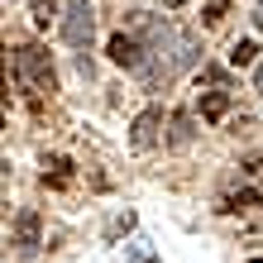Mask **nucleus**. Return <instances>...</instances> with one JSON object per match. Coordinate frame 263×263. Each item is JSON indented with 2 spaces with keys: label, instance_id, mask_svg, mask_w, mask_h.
Masks as SVG:
<instances>
[{
  "label": "nucleus",
  "instance_id": "f257e3e1",
  "mask_svg": "<svg viewBox=\"0 0 263 263\" xmlns=\"http://www.w3.org/2000/svg\"><path fill=\"white\" fill-rule=\"evenodd\" d=\"M14 72H20V82L29 91V105L39 110V91H53V63H48V53H43L39 43H20V48H14Z\"/></svg>",
  "mask_w": 263,
  "mask_h": 263
},
{
  "label": "nucleus",
  "instance_id": "f03ea898",
  "mask_svg": "<svg viewBox=\"0 0 263 263\" xmlns=\"http://www.w3.org/2000/svg\"><path fill=\"white\" fill-rule=\"evenodd\" d=\"M91 34H96V10H91V0H67V10H63V39H67V48H86Z\"/></svg>",
  "mask_w": 263,
  "mask_h": 263
},
{
  "label": "nucleus",
  "instance_id": "7ed1b4c3",
  "mask_svg": "<svg viewBox=\"0 0 263 263\" xmlns=\"http://www.w3.org/2000/svg\"><path fill=\"white\" fill-rule=\"evenodd\" d=\"M105 53H110V63H115V67H129V72H139V67L148 63V48H144L134 34H115L110 43H105Z\"/></svg>",
  "mask_w": 263,
  "mask_h": 263
},
{
  "label": "nucleus",
  "instance_id": "20e7f679",
  "mask_svg": "<svg viewBox=\"0 0 263 263\" xmlns=\"http://www.w3.org/2000/svg\"><path fill=\"white\" fill-rule=\"evenodd\" d=\"M129 129H134V134H129V144H134V148H153V144L163 139V110H158V105H148V110H139Z\"/></svg>",
  "mask_w": 263,
  "mask_h": 263
},
{
  "label": "nucleus",
  "instance_id": "39448f33",
  "mask_svg": "<svg viewBox=\"0 0 263 263\" xmlns=\"http://www.w3.org/2000/svg\"><path fill=\"white\" fill-rule=\"evenodd\" d=\"M43 244V220H39V211H20V220H14V249L20 254H34Z\"/></svg>",
  "mask_w": 263,
  "mask_h": 263
},
{
  "label": "nucleus",
  "instance_id": "423d86ee",
  "mask_svg": "<svg viewBox=\"0 0 263 263\" xmlns=\"http://www.w3.org/2000/svg\"><path fill=\"white\" fill-rule=\"evenodd\" d=\"M192 139H196V120L187 110H177L173 120H167V144H173V148H187Z\"/></svg>",
  "mask_w": 263,
  "mask_h": 263
},
{
  "label": "nucleus",
  "instance_id": "0eeeda50",
  "mask_svg": "<svg viewBox=\"0 0 263 263\" xmlns=\"http://www.w3.org/2000/svg\"><path fill=\"white\" fill-rule=\"evenodd\" d=\"M225 115H230V91H206V96H201V120L220 125Z\"/></svg>",
  "mask_w": 263,
  "mask_h": 263
},
{
  "label": "nucleus",
  "instance_id": "6e6552de",
  "mask_svg": "<svg viewBox=\"0 0 263 263\" xmlns=\"http://www.w3.org/2000/svg\"><path fill=\"white\" fill-rule=\"evenodd\" d=\"M43 167H53V173H43V187H53V192L72 187V163H67V158H48Z\"/></svg>",
  "mask_w": 263,
  "mask_h": 263
},
{
  "label": "nucleus",
  "instance_id": "1a4fd4ad",
  "mask_svg": "<svg viewBox=\"0 0 263 263\" xmlns=\"http://www.w3.org/2000/svg\"><path fill=\"white\" fill-rule=\"evenodd\" d=\"M258 206H263V192L258 187H244V192H230L220 211H258Z\"/></svg>",
  "mask_w": 263,
  "mask_h": 263
},
{
  "label": "nucleus",
  "instance_id": "9d476101",
  "mask_svg": "<svg viewBox=\"0 0 263 263\" xmlns=\"http://www.w3.org/2000/svg\"><path fill=\"white\" fill-rule=\"evenodd\" d=\"M230 67H258V43L254 39L230 43Z\"/></svg>",
  "mask_w": 263,
  "mask_h": 263
},
{
  "label": "nucleus",
  "instance_id": "9b49d317",
  "mask_svg": "<svg viewBox=\"0 0 263 263\" xmlns=\"http://www.w3.org/2000/svg\"><path fill=\"white\" fill-rule=\"evenodd\" d=\"M225 10H230V0H206V5H201V24L215 29V24L225 20Z\"/></svg>",
  "mask_w": 263,
  "mask_h": 263
},
{
  "label": "nucleus",
  "instance_id": "f8f14e48",
  "mask_svg": "<svg viewBox=\"0 0 263 263\" xmlns=\"http://www.w3.org/2000/svg\"><path fill=\"white\" fill-rule=\"evenodd\" d=\"M53 10H58V0H29V14H34V24H39V29H48Z\"/></svg>",
  "mask_w": 263,
  "mask_h": 263
},
{
  "label": "nucleus",
  "instance_id": "ddd939ff",
  "mask_svg": "<svg viewBox=\"0 0 263 263\" xmlns=\"http://www.w3.org/2000/svg\"><path fill=\"white\" fill-rule=\"evenodd\" d=\"M201 82L215 86V91H225V86H230V72H225V67H201Z\"/></svg>",
  "mask_w": 263,
  "mask_h": 263
},
{
  "label": "nucleus",
  "instance_id": "4468645a",
  "mask_svg": "<svg viewBox=\"0 0 263 263\" xmlns=\"http://www.w3.org/2000/svg\"><path fill=\"white\" fill-rule=\"evenodd\" d=\"M244 173H249V177L258 182V192H263V153H254V158L244 163Z\"/></svg>",
  "mask_w": 263,
  "mask_h": 263
},
{
  "label": "nucleus",
  "instance_id": "2eb2a0df",
  "mask_svg": "<svg viewBox=\"0 0 263 263\" xmlns=\"http://www.w3.org/2000/svg\"><path fill=\"white\" fill-rule=\"evenodd\" d=\"M254 86H258V91H263V63H258V67H254Z\"/></svg>",
  "mask_w": 263,
  "mask_h": 263
},
{
  "label": "nucleus",
  "instance_id": "dca6fc26",
  "mask_svg": "<svg viewBox=\"0 0 263 263\" xmlns=\"http://www.w3.org/2000/svg\"><path fill=\"white\" fill-rule=\"evenodd\" d=\"M254 24H258V29H263V0H258V10H254Z\"/></svg>",
  "mask_w": 263,
  "mask_h": 263
},
{
  "label": "nucleus",
  "instance_id": "f3484780",
  "mask_svg": "<svg viewBox=\"0 0 263 263\" xmlns=\"http://www.w3.org/2000/svg\"><path fill=\"white\" fill-rule=\"evenodd\" d=\"M254 263H263V254H258V258H254Z\"/></svg>",
  "mask_w": 263,
  "mask_h": 263
}]
</instances>
